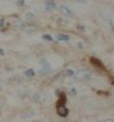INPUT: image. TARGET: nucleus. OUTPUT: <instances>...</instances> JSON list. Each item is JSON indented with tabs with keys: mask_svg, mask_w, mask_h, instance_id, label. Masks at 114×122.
I'll return each mask as SVG.
<instances>
[{
	"mask_svg": "<svg viewBox=\"0 0 114 122\" xmlns=\"http://www.w3.org/2000/svg\"><path fill=\"white\" fill-rule=\"evenodd\" d=\"M51 71V68H50V66L49 64H45L43 67L39 70V73L40 74H47V73H49Z\"/></svg>",
	"mask_w": 114,
	"mask_h": 122,
	"instance_id": "obj_6",
	"label": "nucleus"
},
{
	"mask_svg": "<svg viewBox=\"0 0 114 122\" xmlns=\"http://www.w3.org/2000/svg\"><path fill=\"white\" fill-rule=\"evenodd\" d=\"M91 63L93 64V66H95V67L100 68L101 70H103V69H104V66H103V63H102L101 61L99 60V59H96V58H91Z\"/></svg>",
	"mask_w": 114,
	"mask_h": 122,
	"instance_id": "obj_5",
	"label": "nucleus"
},
{
	"mask_svg": "<svg viewBox=\"0 0 114 122\" xmlns=\"http://www.w3.org/2000/svg\"><path fill=\"white\" fill-rule=\"evenodd\" d=\"M43 39H45V40H47V41H52V37H51V36H49V35H45V36H43Z\"/></svg>",
	"mask_w": 114,
	"mask_h": 122,
	"instance_id": "obj_10",
	"label": "nucleus"
},
{
	"mask_svg": "<svg viewBox=\"0 0 114 122\" xmlns=\"http://www.w3.org/2000/svg\"><path fill=\"white\" fill-rule=\"evenodd\" d=\"M65 74H67V76H69V77H72L73 74H74V72H73L72 70H68L67 72H65Z\"/></svg>",
	"mask_w": 114,
	"mask_h": 122,
	"instance_id": "obj_12",
	"label": "nucleus"
},
{
	"mask_svg": "<svg viewBox=\"0 0 114 122\" xmlns=\"http://www.w3.org/2000/svg\"><path fill=\"white\" fill-rule=\"evenodd\" d=\"M25 77H29L31 78L35 76V71H33V69H27V70L25 71Z\"/></svg>",
	"mask_w": 114,
	"mask_h": 122,
	"instance_id": "obj_7",
	"label": "nucleus"
},
{
	"mask_svg": "<svg viewBox=\"0 0 114 122\" xmlns=\"http://www.w3.org/2000/svg\"><path fill=\"white\" fill-rule=\"evenodd\" d=\"M74 77H76L78 79H82V80H89V79H91V73H90L89 71L86 70H83V69H80V70H78L76 72H74V74H73Z\"/></svg>",
	"mask_w": 114,
	"mask_h": 122,
	"instance_id": "obj_1",
	"label": "nucleus"
},
{
	"mask_svg": "<svg viewBox=\"0 0 114 122\" xmlns=\"http://www.w3.org/2000/svg\"><path fill=\"white\" fill-rule=\"evenodd\" d=\"M60 11L63 13L64 16L70 17V18H72V17L74 16V13H73L72 10L70 9V8H68L67 6H64V5H61L60 6Z\"/></svg>",
	"mask_w": 114,
	"mask_h": 122,
	"instance_id": "obj_3",
	"label": "nucleus"
},
{
	"mask_svg": "<svg viewBox=\"0 0 114 122\" xmlns=\"http://www.w3.org/2000/svg\"><path fill=\"white\" fill-rule=\"evenodd\" d=\"M57 112L60 117L64 118V117H67L68 114H69V109H68L64 104H58L57 106Z\"/></svg>",
	"mask_w": 114,
	"mask_h": 122,
	"instance_id": "obj_2",
	"label": "nucleus"
},
{
	"mask_svg": "<svg viewBox=\"0 0 114 122\" xmlns=\"http://www.w3.org/2000/svg\"><path fill=\"white\" fill-rule=\"evenodd\" d=\"M5 20L3 19H0V30H3V28H5Z\"/></svg>",
	"mask_w": 114,
	"mask_h": 122,
	"instance_id": "obj_11",
	"label": "nucleus"
},
{
	"mask_svg": "<svg viewBox=\"0 0 114 122\" xmlns=\"http://www.w3.org/2000/svg\"><path fill=\"white\" fill-rule=\"evenodd\" d=\"M57 39L58 40H62V41H69V36H67V35H59L57 37Z\"/></svg>",
	"mask_w": 114,
	"mask_h": 122,
	"instance_id": "obj_8",
	"label": "nucleus"
},
{
	"mask_svg": "<svg viewBox=\"0 0 114 122\" xmlns=\"http://www.w3.org/2000/svg\"><path fill=\"white\" fill-rule=\"evenodd\" d=\"M25 5V0H18V6H23Z\"/></svg>",
	"mask_w": 114,
	"mask_h": 122,
	"instance_id": "obj_13",
	"label": "nucleus"
},
{
	"mask_svg": "<svg viewBox=\"0 0 114 122\" xmlns=\"http://www.w3.org/2000/svg\"><path fill=\"white\" fill-rule=\"evenodd\" d=\"M25 19L29 20V21H30V20H32V19H33V13H32V12H27V13H25Z\"/></svg>",
	"mask_w": 114,
	"mask_h": 122,
	"instance_id": "obj_9",
	"label": "nucleus"
},
{
	"mask_svg": "<svg viewBox=\"0 0 114 122\" xmlns=\"http://www.w3.org/2000/svg\"><path fill=\"white\" fill-rule=\"evenodd\" d=\"M45 9H47L48 11H54V10L57 9V5H55V2L52 1V0L47 1V2H45Z\"/></svg>",
	"mask_w": 114,
	"mask_h": 122,
	"instance_id": "obj_4",
	"label": "nucleus"
},
{
	"mask_svg": "<svg viewBox=\"0 0 114 122\" xmlns=\"http://www.w3.org/2000/svg\"><path fill=\"white\" fill-rule=\"evenodd\" d=\"M5 55V51H3L2 49H0V56H3Z\"/></svg>",
	"mask_w": 114,
	"mask_h": 122,
	"instance_id": "obj_14",
	"label": "nucleus"
}]
</instances>
